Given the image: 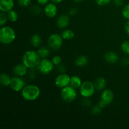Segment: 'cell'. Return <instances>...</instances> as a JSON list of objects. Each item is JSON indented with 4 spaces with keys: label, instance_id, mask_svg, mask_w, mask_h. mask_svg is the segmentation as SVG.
<instances>
[{
    "label": "cell",
    "instance_id": "cell-38",
    "mask_svg": "<svg viewBox=\"0 0 129 129\" xmlns=\"http://www.w3.org/2000/svg\"><path fill=\"white\" fill-rule=\"evenodd\" d=\"M124 28L126 32L128 34H129V20L128 21H127V22L125 23V24Z\"/></svg>",
    "mask_w": 129,
    "mask_h": 129
},
{
    "label": "cell",
    "instance_id": "cell-8",
    "mask_svg": "<svg viewBox=\"0 0 129 129\" xmlns=\"http://www.w3.org/2000/svg\"><path fill=\"white\" fill-rule=\"evenodd\" d=\"M54 65L52 60L47 59H42L37 68L42 74L47 75L52 73L54 69Z\"/></svg>",
    "mask_w": 129,
    "mask_h": 129
},
{
    "label": "cell",
    "instance_id": "cell-4",
    "mask_svg": "<svg viewBox=\"0 0 129 129\" xmlns=\"http://www.w3.org/2000/svg\"><path fill=\"white\" fill-rule=\"evenodd\" d=\"M95 91L96 88L94 83L89 81L83 82L79 88L80 94L83 98H90L93 96L95 93Z\"/></svg>",
    "mask_w": 129,
    "mask_h": 129
},
{
    "label": "cell",
    "instance_id": "cell-20",
    "mask_svg": "<svg viewBox=\"0 0 129 129\" xmlns=\"http://www.w3.org/2000/svg\"><path fill=\"white\" fill-rule=\"evenodd\" d=\"M31 45L34 47H39L42 44V38L39 34H35L31 36L30 39Z\"/></svg>",
    "mask_w": 129,
    "mask_h": 129
},
{
    "label": "cell",
    "instance_id": "cell-7",
    "mask_svg": "<svg viewBox=\"0 0 129 129\" xmlns=\"http://www.w3.org/2000/svg\"><path fill=\"white\" fill-rule=\"evenodd\" d=\"M61 97L66 102H72L76 98L77 93L76 89L71 86H68L61 90Z\"/></svg>",
    "mask_w": 129,
    "mask_h": 129
},
{
    "label": "cell",
    "instance_id": "cell-10",
    "mask_svg": "<svg viewBox=\"0 0 129 129\" xmlns=\"http://www.w3.org/2000/svg\"><path fill=\"white\" fill-rule=\"evenodd\" d=\"M10 86L11 89L14 91H21L25 86V82L22 78H20L19 76L13 77L11 78Z\"/></svg>",
    "mask_w": 129,
    "mask_h": 129
},
{
    "label": "cell",
    "instance_id": "cell-34",
    "mask_svg": "<svg viewBox=\"0 0 129 129\" xmlns=\"http://www.w3.org/2000/svg\"><path fill=\"white\" fill-rule=\"evenodd\" d=\"M114 5L117 6H120L123 5V0H113Z\"/></svg>",
    "mask_w": 129,
    "mask_h": 129
},
{
    "label": "cell",
    "instance_id": "cell-12",
    "mask_svg": "<svg viewBox=\"0 0 129 129\" xmlns=\"http://www.w3.org/2000/svg\"><path fill=\"white\" fill-rule=\"evenodd\" d=\"M14 6L13 0H0V10L3 12H8Z\"/></svg>",
    "mask_w": 129,
    "mask_h": 129
},
{
    "label": "cell",
    "instance_id": "cell-27",
    "mask_svg": "<svg viewBox=\"0 0 129 129\" xmlns=\"http://www.w3.org/2000/svg\"><path fill=\"white\" fill-rule=\"evenodd\" d=\"M122 15H123V16L125 18L129 20V4L126 5L123 8V10H122Z\"/></svg>",
    "mask_w": 129,
    "mask_h": 129
},
{
    "label": "cell",
    "instance_id": "cell-3",
    "mask_svg": "<svg viewBox=\"0 0 129 129\" xmlns=\"http://www.w3.org/2000/svg\"><path fill=\"white\" fill-rule=\"evenodd\" d=\"M16 39V33L13 28L5 26L0 29V42L2 44L8 45L11 44Z\"/></svg>",
    "mask_w": 129,
    "mask_h": 129
},
{
    "label": "cell",
    "instance_id": "cell-32",
    "mask_svg": "<svg viewBox=\"0 0 129 129\" xmlns=\"http://www.w3.org/2000/svg\"><path fill=\"white\" fill-rule=\"evenodd\" d=\"M82 104L84 107H89L91 104V102L89 100V98H84V99L82 100Z\"/></svg>",
    "mask_w": 129,
    "mask_h": 129
},
{
    "label": "cell",
    "instance_id": "cell-14",
    "mask_svg": "<svg viewBox=\"0 0 129 129\" xmlns=\"http://www.w3.org/2000/svg\"><path fill=\"white\" fill-rule=\"evenodd\" d=\"M28 68L24 64H18L13 68V73L15 76L21 77L27 73Z\"/></svg>",
    "mask_w": 129,
    "mask_h": 129
},
{
    "label": "cell",
    "instance_id": "cell-5",
    "mask_svg": "<svg viewBox=\"0 0 129 129\" xmlns=\"http://www.w3.org/2000/svg\"><path fill=\"white\" fill-rule=\"evenodd\" d=\"M63 38L61 35L58 34H52L48 38V44L52 49L57 50L61 48L63 44Z\"/></svg>",
    "mask_w": 129,
    "mask_h": 129
},
{
    "label": "cell",
    "instance_id": "cell-6",
    "mask_svg": "<svg viewBox=\"0 0 129 129\" xmlns=\"http://www.w3.org/2000/svg\"><path fill=\"white\" fill-rule=\"evenodd\" d=\"M114 99V94L110 89H104L101 94L100 100L98 102V105L103 108L112 103Z\"/></svg>",
    "mask_w": 129,
    "mask_h": 129
},
{
    "label": "cell",
    "instance_id": "cell-29",
    "mask_svg": "<svg viewBox=\"0 0 129 129\" xmlns=\"http://www.w3.org/2000/svg\"><path fill=\"white\" fill-rule=\"evenodd\" d=\"M62 61V59L60 56L59 55H55V56H54L52 59V62L54 64V66H58L59 64H60Z\"/></svg>",
    "mask_w": 129,
    "mask_h": 129
},
{
    "label": "cell",
    "instance_id": "cell-36",
    "mask_svg": "<svg viewBox=\"0 0 129 129\" xmlns=\"http://www.w3.org/2000/svg\"><path fill=\"white\" fill-rule=\"evenodd\" d=\"M57 69L59 72H60L61 73H64V71H66V68H64V66L61 65V64H59L57 66Z\"/></svg>",
    "mask_w": 129,
    "mask_h": 129
},
{
    "label": "cell",
    "instance_id": "cell-25",
    "mask_svg": "<svg viewBox=\"0 0 129 129\" xmlns=\"http://www.w3.org/2000/svg\"><path fill=\"white\" fill-rule=\"evenodd\" d=\"M42 10L41 8L39 6V5H34L31 7L30 9V12L35 15H38L41 13Z\"/></svg>",
    "mask_w": 129,
    "mask_h": 129
},
{
    "label": "cell",
    "instance_id": "cell-18",
    "mask_svg": "<svg viewBox=\"0 0 129 129\" xmlns=\"http://www.w3.org/2000/svg\"><path fill=\"white\" fill-rule=\"evenodd\" d=\"M74 64L78 67L86 66L88 64V58L85 55H81L76 59Z\"/></svg>",
    "mask_w": 129,
    "mask_h": 129
},
{
    "label": "cell",
    "instance_id": "cell-35",
    "mask_svg": "<svg viewBox=\"0 0 129 129\" xmlns=\"http://www.w3.org/2000/svg\"><path fill=\"white\" fill-rule=\"evenodd\" d=\"M122 64L123 66H128L129 65V58L128 57H125L123 58L122 60Z\"/></svg>",
    "mask_w": 129,
    "mask_h": 129
},
{
    "label": "cell",
    "instance_id": "cell-9",
    "mask_svg": "<svg viewBox=\"0 0 129 129\" xmlns=\"http://www.w3.org/2000/svg\"><path fill=\"white\" fill-rule=\"evenodd\" d=\"M71 77L64 73H61L57 76L55 80V84L57 88L62 89L70 84Z\"/></svg>",
    "mask_w": 129,
    "mask_h": 129
},
{
    "label": "cell",
    "instance_id": "cell-30",
    "mask_svg": "<svg viewBox=\"0 0 129 129\" xmlns=\"http://www.w3.org/2000/svg\"><path fill=\"white\" fill-rule=\"evenodd\" d=\"M19 5L23 7H26L31 3V0H17Z\"/></svg>",
    "mask_w": 129,
    "mask_h": 129
},
{
    "label": "cell",
    "instance_id": "cell-16",
    "mask_svg": "<svg viewBox=\"0 0 129 129\" xmlns=\"http://www.w3.org/2000/svg\"><path fill=\"white\" fill-rule=\"evenodd\" d=\"M94 84L96 90L102 91L104 90V89L105 88L106 85H107V82H106L105 79L104 78L100 77L96 79Z\"/></svg>",
    "mask_w": 129,
    "mask_h": 129
},
{
    "label": "cell",
    "instance_id": "cell-31",
    "mask_svg": "<svg viewBox=\"0 0 129 129\" xmlns=\"http://www.w3.org/2000/svg\"><path fill=\"white\" fill-rule=\"evenodd\" d=\"M111 0H96V3L98 6H105L110 3Z\"/></svg>",
    "mask_w": 129,
    "mask_h": 129
},
{
    "label": "cell",
    "instance_id": "cell-33",
    "mask_svg": "<svg viewBox=\"0 0 129 129\" xmlns=\"http://www.w3.org/2000/svg\"><path fill=\"white\" fill-rule=\"evenodd\" d=\"M77 13V10L75 8H72L70 10H69V14L71 16H74V15H76Z\"/></svg>",
    "mask_w": 129,
    "mask_h": 129
},
{
    "label": "cell",
    "instance_id": "cell-26",
    "mask_svg": "<svg viewBox=\"0 0 129 129\" xmlns=\"http://www.w3.org/2000/svg\"><path fill=\"white\" fill-rule=\"evenodd\" d=\"M7 20V15L5 14V12L1 11V13H0V25H1V26H3V25L6 23Z\"/></svg>",
    "mask_w": 129,
    "mask_h": 129
},
{
    "label": "cell",
    "instance_id": "cell-39",
    "mask_svg": "<svg viewBox=\"0 0 129 129\" xmlns=\"http://www.w3.org/2000/svg\"><path fill=\"white\" fill-rule=\"evenodd\" d=\"M51 1L54 3H61L63 0H51Z\"/></svg>",
    "mask_w": 129,
    "mask_h": 129
},
{
    "label": "cell",
    "instance_id": "cell-19",
    "mask_svg": "<svg viewBox=\"0 0 129 129\" xmlns=\"http://www.w3.org/2000/svg\"><path fill=\"white\" fill-rule=\"evenodd\" d=\"M11 78L5 73H1L0 75V84L3 86H9L11 83Z\"/></svg>",
    "mask_w": 129,
    "mask_h": 129
},
{
    "label": "cell",
    "instance_id": "cell-24",
    "mask_svg": "<svg viewBox=\"0 0 129 129\" xmlns=\"http://www.w3.org/2000/svg\"><path fill=\"white\" fill-rule=\"evenodd\" d=\"M121 49L123 53L129 55V41H124L121 45Z\"/></svg>",
    "mask_w": 129,
    "mask_h": 129
},
{
    "label": "cell",
    "instance_id": "cell-13",
    "mask_svg": "<svg viewBox=\"0 0 129 129\" xmlns=\"http://www.w3.org/2000/svg\"><path fill=\"white\" fill-rule=\"evenodd\" d=\"M69 23V16L68 15H61L57 20V25L60 29H64L68 26Z\"/></svg>",
    "mask_w": 129,
    "mask_h": 129
},
{
    "label": "cell",
    "instance_id": "cell-22",
    "mask_svg": "<svg viewBox=\"0 0 129 129\" xmlns=\"http://www.w3.org/2000/svg\"><path fill=\"white\" fill-rule=\"evenodd\" d=\"M61 36L64 40H71L74 37V33L73 30L66 29L62 32Z\"/></svg>",
    "mask_w": 129,
    "mask_h": 129
},
{
    "label": "cell",
    "instance_id": "cell-21",
    "mask_svg": "<svg viewBox=\"0 0 129 129\" xmlns=\"http://www.w3.org/2000/svg\"><path fill=\"white\" fill-rule=\"evenodd\" d=\"M37 52L38 53V54H39L40 58H42V59H45L50 54V50H49V49L48 48L45 47H42L40 49H38Z\"/></svg>",
    "mask_w": 129,
    "mask_h": 129
},
{
    "label": "cell",
    "instance_id": "cell-11",
    "mask_svg": "<svg viewBox=\"0 0 129 129\" xmlns=\"http://www.w3.org/2000/svg\"><path fill=\"white\" fill-rule=\"evenodd\" d=\"M44 12L47 16L49 18H54L56 16L57 13V8L54 3H48L45 5L44 8Z\"/></svg>",
    "mask_w": 129,
    "mask_h": 129
},
{
    "label": "cell",
    "instance_id": "cell-23",
    "mask_svg": "<svg viewBox=\"0 0 129 129\" xmlns=\"http://www.w3.org/2000/svg\"><path fill=\"white\" fill-rule=\"evenodd\" d=\"M7 17L9 21H10L11 22H15L17 21L18 18V15L16 11L11 10L7 12Z\"/></svg>",
    "mask_w": 129,
    "mask_h": 129
},
{
    "label": "cell",
    "instance_id": "cell-1",
    "mask_svg": "<svg viewBox=\"0 0 129 129\" xmlns=\"http://www.w3.org/2000/svg\"><path fill=\"white\" fill-rule=\"evenodd\" d=\"M40 57L37 52L34 50H28L24 53L22 58L23 64L28 68H35L40 64Z\"/></svg>",
    "mask_w": 129,
    "mask_h": 129
},
{
    "label": "cell",
    "instance_id": "cell-17",
    "mask_svg": "<svg viewBox=\"0 0 129 129\" xmlns=\"http://www.w3.org/2000/svg\"><path fill=\"white\" fill-rule=\"evenodd\" d=\"M83 84L81 79L79 76H73L71 77V81H70V86L74 88V89H78L80 88L81 86Z\"/></svg>",
    "mask_w": 129,
    "mask_h": 129
},
{
    "label": "cell",
    "instance_id": "cell-37",
    "mask_svg": "<svg viewBox=\"0 0 129 129\" xmlns=\"http://www.w3.org/2000/svg\"><path fill=\"white\" fill-rule=\"evenodd\" d=\"M49 0H37L38 3L41 5H46L49 3Z\"/></svg>",
    "mask_w": 129,
    "mask_h": 129
},
{
    "label": "cell",
    "instance_id": "cell-28",
    "mask_svg": "<svg viewBox=\"0 0 129 129\" xmlns=\"http://www.w3.org/2000/svg\"><path fill=\"white\" fill-rule=\"evenodd\" d=\"M102 108H101L99 105H95L93 107L91 110V113L94 115H98L100 114L102 112Z\"/></svg>",
    "mask_w": 129,
    "mask_h": 129
},
{
    "label": "cell",
    "instance_id": "cell-15",
    "mask_svg": "<svg viewBox=\"0 0 129 129\" xmlns=\"http://www.w3.org/2000/svg\"><path fill=\"white\" fill-rule=\"evenodd\" d=\"M104 59L110 64H115L118 60V56L115 52L112 51L108 52L104 55Z\"/></svg>",
    "mask_w": 129,
    "mask_h": 129
},
{
    "label": "cell",
    "instance_id": "cell-2",
    "mask_svg": "<svg viewBox=\"0 0 129 129\" xmlns=\"http://www.w3.org/2000/svg\"><path fill=\"white\" fill-rule=\"evenodd\" d=\"M21 95L25 100L30 102L34 101L40 96V89L35 85H26L21 91Z\"/></svg>",
    "mask_w": 129,
    "mask_h": 129
},
{
    "label": "cell",
    "instance_id": "cell-40",
    "mask_svg": "<svg viewBox=\"0 0 129 129\" xmlns=\"http://www.w3.org/2000/svg\"><path fill=\"white\" fill-rule=\"evenodd\" d=\"M74 1L76 3H79V2H81V1H83V0H74Z\"/></svg>",
    "mask_w": 129,
    "mask_h": 129
}]
</instances>
